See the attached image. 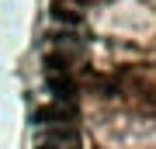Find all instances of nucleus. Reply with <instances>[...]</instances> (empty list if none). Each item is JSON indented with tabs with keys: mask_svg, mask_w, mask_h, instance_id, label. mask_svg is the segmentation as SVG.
<instances>
[{
	"mask_svg": "<svg viewBox=\"0 0 156 149\" xmlns=\"http://www.w3.org/2000/svg\"><path fill=\"white\" fill-rule=\"evenodd\" d=\"M35 122H38V125H73V122H76V108H73V104L42 108L38 115H35Z\"/></svg>",
	"mask_w": 156,
	"mask_h": 149,
	"instance_id": "obj_1",
	"label": "nucleus"
},
{
	"mask_svg": "<svg viewBox=\"0 0 156 149\" xmlns=\"http://www.w3.org/2000/svg\"><path fill=\"white\" fill-rule=\"evenodd\" d=\"M66 69H69L66 55H45V73H66Z\"/></svg>",
	"mask_w": 156,
	"mask_h": 149,
	"instance_id": "obj_3",
	"label": "nucleus"
},
{
	"mask_svg": "<svg viewBox=\"0 0 156 149\" xmlns=\"http://www.w3.org/2000/svg\"><path fill=\"white\" fill-rule=\"evenodd\" d=\"M45 87H49V94L56 97V101H69L73 90H76L66 73H45Z\"/></svg>",
	"mask_w": 156,
	"mask_h": 149,
	"instance_id": "obj_2",
	"label": "nucleus"
},
{
	"mask_svg": "<svg viewBox=\"0 0 156 149\" xmlns=\"http://www.w3.org/2000/svg\"><path fill=\"white\" fill-rule=\"evenodd\" d=\"M49 139L52 142H76V132L73 128H49Z\"/></svg>",
	"mask_w": 156,
	"mask_h": 149,
	"instance_id": "obj_4",
	"label": "nucleus"
},
{
	"mask_svg": "<svg viewBox=\"0 0 156 149\" xmlns=\"http://www.w3.org/2000/svg\"><path fill=\"white\" fill-rule=\"evenodd\" d=\"M56 17H59V21H69V24H76V21H80V14L66 11V7H56Z\"/></svg>",
	"mask_w": 156,
	"mask_h": 149,
	"instance_id": "obj_5",
	"label": "nucleus"
},
{
	"mask_svg": "<svg viewBox=\"0 0 156 149\" xmlns=\"http://www.w3.org/2000/svg\"><path fill=\"white\" fill-rule=\"evenodd\" d=\"M49 149H52V146H49Z\"/></svg>",
	"mask_w": 156,
	"mask_h": 149,
	"instance_id": "obj_6",
	"label": "nucleus"
}]
</instances>
